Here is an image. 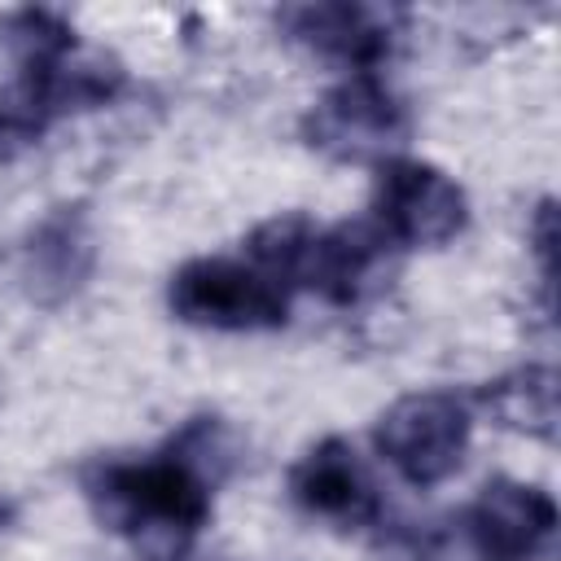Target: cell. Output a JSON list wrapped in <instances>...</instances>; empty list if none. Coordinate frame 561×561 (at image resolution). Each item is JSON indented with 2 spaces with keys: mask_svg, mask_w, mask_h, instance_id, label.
I'll return each mask as SVG.
<instances>
[{
  "mask_svg": "<svg viewBox=\"0 0 561 561\" xmlns=\"http://www.w3.org/2000/svg\"><path fill=\"white\" fill-rule=\"evenodd\" d=\"M232 465V434L219 416H193L162 451L96 460L79 486L105 530L145 561H184L210 517V486Z\"/></svg>",
  "mask_w": 561,
  "mask_h": 561,
  "instance_id": "obj_1",
  "label": "cell"
},
{
  "mask_svg": "<svg viewBox=\"0 0 561 561\" xmlns=\"http://www.w3.org/2000/svg\"><path fill=\"white\" fill-rule=\"evenodd\" d=\"M390 245L377 237L368 219L320 228L307 215H276L259 224L245 241V259L267 272L285 294L311 289L337 307L364 302L386 272Z\"/></svg>",
  "mask_w": 561,
  "mask_h": 561,
  "instance_id": "obj_2",
  "label": "cell"
},
{
  "mask_svg": "<svg viewBox=\"0 0 561 561\" xmlns=\"http://www.w3.org/2000/svg\"><path fill=\"white\" fill-rule=\"evenodd\" d=\"M167 307L215 333H259L289 320V294L250 259H188L167 285Z\"/></svg>",
  "mask_w": 561,
  "mask_h": 561,
  "instance_id": "obj_3",
  "label": "cell"
},
{
  "mask_svg": "<svg viewBox=\"0 0 561 561\" xmlns=\"http://www.w3.org/2000/svg\"><path fill=\"white\" fill-rule=\"evenodd\" d=\"M473 416L469 403L451 390H416L394 399L377 425H373V447L386 456V465L408 482V486H438L451 478L469 451Z\"/></svg>",
  "mask_w": 561,
  "mask_h": 561,
  "instance_id": "obj_4",
  "label": "cell"
},
{
  "mask_svg": "<svg viewBox=\"0 0 561 561\" xmlns=\"http://www.w3.org/2000/svg\"><path fill=\"white\" fill-rule=\"evenodd\" d=\"M368 224L390 250H434L465 232L469 197L447 171L416 158H390L377 167Z\"/></svg>",
  "mask_w": 561,
  "mask_h": 561,
  "instance_id": "obj_5",
  "label": "cell"
},
{
  "mask_svg": "<svg viewBox=\"0 0 561 561\" xmlns=\"http://www.w3.org/2000/svg\"><path fill=\"white\" fill-rule=\"evenodd\" d=\"M412 114L377 75H346L302 118L307 145L337 162H390L408 145Z\"/></svg>",
  "mask_w": 561,
  "mask_h": 561,
  "instance_id": "obj_6",
  "label": "cell"
},
{
  "mask_svg": "<svg viewBox=\"0 0 561 561\" xmlns=\"http://www.w3.org/2000/svg\"><path fill=\"white\" fill-rule=\"evenodd\" d=\"M473 561H548L557 548V504L548 491L491 478L460 513Z\"/></svg>",
  "mask_w": 561,
  "mask_h": 561,
  "instance_id": "obj_7",
  "label": "cell"
},
{
  "mask_svg": "<svg viewBox=\"0 0 561 561\" xmlns=\"http://www.w3.org/2000/svg\"><path fill=\"white\" fill-rule=\"evenodd\" d=\"M289 500L333 530H364L381 522V486L346 438H320L294 460Z\"/></svg>",
  "mask_w": 561,
  "mask_h": 561,
  "instance_id": "obj_8",
  "label": "cell"
},
{
  "mask_svg": "<svg viewBox=\"0 0 561 561\" xmlns=\"http://www.w3.org/2000/svg\"><path fill=\"white\" fill-rule=\"evenodd\" d=\"M276 22L289 31V39L307 44L316 57L351 70L373 75L399 35L403 13L386 4H289L276 13Z\"/></svg>",
  "mask_w": 561,
  "mask_h": 561,
  "instance_id": "obj_9",
  "label": "cell"
},
{
  "mask_svg": "<svg viewBox=\"0 0 561 561\" xmlns=\"http://www.w3.org/2000/svg\"><path fill=\"white\" fill-rule=\"evenodd\" d=\"M482 403L513 430L552 438L557 434V373L552 368H522L500 377L482 390Z\"/></svg>",
  "mask_w": 561,
  "mask_h": 561,
  "instance_id": "obj_10",
  "label": "cell"
},
{
  "mask_svg": "<svg viewBox=\"0 0 561 561\" xmlns=\"http://www.w3.org/2000/svg\"><path fill=\"white\" fill-rule=\"evenodd\" d=\"M0 153H4V145H0Z\"/></svg>",
  "mask_w": 561,
  "mask_h": 561,
  "instance_id": "obj_11",
  "label": "cell"
}]
</instances>
